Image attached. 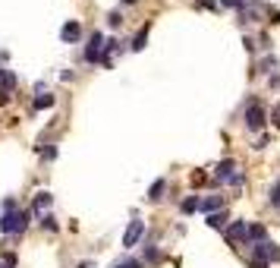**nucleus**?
Segmentation results:
<instances>
[{"label": "nucleus", "instance_id": "nucleus-1", "mask_svg": "<svg viewBox=\"0 0 280 268\" xmlns=\"http://www.w3.org/2000/svg\"><path fill=\"white\" fill-rule=\"evenodd\" d=\"M29 214L32 211L16 208V199H7L4 202V214H0V234H22L26 224H29Z\"/></svg>", "mask_w": 280, "mask_h": 268}, {"label": "nucleus", "instance_id": "nucleus-2", "mask_svg": "<svg viewBox=\"0 0 280 268\" xmlns=\"http://www.w3.org/2000/svg\"><path fill=\"white\" fill-rule=\"evenodd\" d=\"M104 35L101 32H95V35H91V38H88V47H85V60L88 63H101V57H104Z\"/></svg>", "mask_w": 280, "mask_h": 268}, {"label": "nucleus", "instance_id": "nucleus-3", "mask_svg": "<svg viewBox=\"0 0 280 268\" xmlns=\"http://www.w3.org/2000/svg\"><path fill=\"white\" fill-rule=\"evenodd\" d=\"M217 180H227V183H233V186H239L242 183V174L236 170V161H220L217 164Z\"/></svg>", "mask_w": 280, "mask_h": 268}, {"label": "nucleus", "instance_id": "nucleus-4", "mask_svg": "<svg viewBox=\"0 0 280 268\" xmlns=\"http://www.w3.org/2000/svg\"><path fill=\"white\" fill-rule=\"evenodd\" d=\"M252 253H255V259H261V262H274V259H280V249H277L271 240L255 243V246H252Z\"/></svg>", "mask_w": 280, "mask_h": 268}, {"label": "nucleus", "instance_id": "nucleus-5", "mask_svg": "<svg viewBox=\"0 0 280 268\" xmlns=\"http://www.w3.org/2000/svg\"><path fill=\"white\" fill-rule=\"evenodd\" d=\"M246 127H249V130H261V127H265V107H261V104H249V111H246Z\"/></svg>", "mask_w": 280, "mask_h": 268}, {"label": "nucleus", "instance_id": "nucleus-6", "mask_svg": "<svg viewBox=\"0 0 280 268\" xmlns=\"http://www.w3.org/2000/svg\"><path fill=\"white\" fill-rule=\"evenodd\" d=\"M142 234H145V221H139V218H136L133 224L126 227V234H123V246H126V249H129V246H136Z\"/></svg>", "mask_w": 280, "mask_h": 268}, {"label": "nucleus", "instance_id": "nucleus-7", "mask_svg": "<svg viewBox=\"0 0 280 268\" xmlns=\"http://www.w3.org/2000/svg\"><path fill=\"white\" fill-rule=\"evenodd\" d=\"M79 35H82V26H79L76 19L66 22V26L60 29V38H63V41H79Z\"/></svg>", "mask_w": 280, "mask_h": 268}, {"label": "nucleus", "instance_id": "nucleus-8", "mask_svg": "<svg viewBox=\"0 0 280 268\" xmlns=\"http://www.w3.org/2000/svg\"><path fill=\"white\" fill-rule=\"evenodd\" d=\"M227 237H230V240H246V237H249V224H246V221H233V224L227 227Z\"/></svg>", "mask_w": 280, "mask_h": 268}, {"label": "nucleus", "instance_id": "nucleus-9", "mask_svg": "<svg viewBox=\"0 0 280 268\" xmlns=\"http://www.w3.org/2000/svg\"><path fill=\"white\" fill-rule=\"evenodd\" d=\"M217 208H223L220 196H208V199H201V205H198V211H205V214H214Z\"/></svg>", "mask_w": 280, "mask_h": 268}, {"label": "nucleus", "instance_id": "nucleus-10", "mask_svg": "<svg viewBox=\"0 0 280 268\" xmlns=\"http://www.w3.org/2000/svg\"><path fill=\"white\" fill-rule=\"evenodd\" d=\"M50 199H54V196H50L47 189H41L38 196H35V208H32V211H35V214H41V211H44V208L50 205Z\"/></svg>", "mask_w": 280, "mask_h": 268}, {"label": "nucleus", "instance_id": "nucleus-11", "mask_svg": "<svg viewBox=\"0 0 280 268\" xmlns=\"http://www.w3.org/2000/svg\"><path fill=\"white\" fill-rule=\"evenodd\" d=\"M249 240H255V243H265V240H268V230L261 227V224H249Z\"/></svg>", "mask_w": 280, "mask_h": 268}, {"label": "nucleus", "instance_id": "nucleus-12", "mask_svg": "<svg viewBox=\"0 0 280 268\" xmlns=\"http://www.w3.org/2000/svg\"><path fill=\"white\" fill-rule=\"evenodd\" d=\"M198 205H201V199H198V196H186L180 208H183L186 214H192V211H198Z\"/></svg>", "mask_w": 280, "mask_h": 268}, {"label": "nucleus", "instance_id": "nucleus-13", "mask_svg": "<svg viewBox=\"0 0 280 268\" xmlns=\"http://www.w3.org/2000/svg\"><path fill=\"white\" fill-rule=\"evenodd\" d=\"M50 104H54V95L38 92V98H35V111H41V107H50Z\"/></svg>", "mask_w": 280, "mask_h": 268}, {"label": "nucleus", "instance_id": "nucleus-14", "mask_svg": "<svg viewBox=\"0 0 280 268\" xmlns=\"http://www.w3.org/2000/svg\"><path fill=\"white\" fill-rule=\"evenodd\" d=\"M223 224H227V214H223V211L208 214V227H223Z\"/></svg>", "mask_w": 280, "mask_h": 268}, {"label": "nucleus", "instance_id": "nucleus-15", "mask_svg": "<svg viewBox=\"0 0 280 268\" xmlns=\"http://www.w3.org/2000/svg\"><path fill=\"white\" fill-rule=\"evenodd\" d=\"M0 85H4V88H7V92H10V88L16 85V76L10 73V69H0Z\"/></svg>", "mask_w": 280, "mask_h": 268}, {"label": "nucleus", "instance_id": "nucleus-16", "mask_svg": "<svg viewBox=\"0 0 280 268\" xmlns=\"http://www.w3.org/2000/svg\"><path fill=\"white\" fill-rule=\"evenodd\" d=\"M145 41H148V26L136 35V38H133V51H142V47H145Z\"/></svg>", "mask_w": 280, "mask_h": 268}, {"label": "nucleus", "instance_id": "nucleus-17", "mask_svg": "<svg viewBox=\"0 0 280 268\" xmlns=\"http://www.w3.org/2000/svg\"><path fill=\"white\" fill-rule=\"evenodd\" d=\"M164 186H167L164 180H155V183H151V189H148V199H161V192H164Z\"/></svg>", "mask_w": 280, "mask_h": 268}, {"label": "nucleus", "instance_id": "nucleus-18", "mask_svg": "<svg viewBox=\"0 0 280 268\" xmlns=\"http://www.w3.org/2000/svg\"><path fill=\"white\" fill-rule=\"evenodd\" d=\"M271 205H277V208H280V180L271 186Z\"/></svg>", "mask_w": 280, "mask_h": 268}, {"label": "nucleus", "instance_id": "nucleus-19", "mask_svg": "<svg viewBox=\"0 0 280 268\" xmlns=\"http://www.w3.org/2000/svg\"><path fill=\"white\" fill-rule=\"evenodd\" d=\"M0 268H16V256H13V253H7L4 259H0Z\"/></svg>", "mask_w": 280, "mask_h": 268}, {"label": "nucleus", "instance_id": "nucleus-20", "mask_svg": "<svg viewBox=\"0 0 280 268\" xmlns=\"http://www.w3.org/2000/svg\"><path fill=\"white\" fill-rule=\"evenodd\" d=\"M41 224H44L47 230H57V221H54V214H41Z\"/></svg>", "mask_w": 280, "mask_h": 268}, {"label": "nucleus", "instance_id": "nucleus-21", "mask_svg": "<svg viewBox=\"0 0 280 268\" xmlns=\"http://www.w3.org/2000/svg\"><path fill=\"white\" fill-rule=\"evenodd\" d=\"M114 268H142V262H136V259H126V262L114 265Z\"/></svg>", "mask_w": 280, "mask_h": 268}, {"label": "nucleus", "instance_id": "nucleus-22", "mask_svg": "<svg viewBox=\"0 0 280 268\" xmlns=\"http://www.w3.org/2000/svg\"><path fill=\"white\" fill-rule=\"evenodd\" d=\"M7 101H10V92H7L4 85H0V104H7Z\"/></svg>", "mask_w": 280, "mask_h": 268}, {"label": "nucleus", "instance_id": "nucleus-23", "mask_svg": "<svg viewBox=\"0 0 280 268\" xmlns=\"http://www.w3.org/2000/svg\"><path fill=\"white\" fill-rule=\"evenodd\" d=\"M223 7H242V0H220Z\"/></svg>", "mask_w": 280, "mask_h": 268}, {"label": "nucleus", "instance_id": "nucleus-24", "mask_svg": "<svg viewBox=\"0 0 280 268\" xmlns=\"http://www.w3.org/2000/svg\"><path fill=\"white\" fill-rule=\"evenodd\" d=\"M271 120H274V123H280V104H277L274 111H271Z\"/></svg>", "mask_w": 280, "mask_h": 268}, {"label": "nucleus", "instance_id": "nucleus-25", "mask_svg": "<svg viewBox=\"0 0 280 268\" xmlns=\"http://www.w3.org/2000/svg\"><path fill=\"white\" fill-rule=\"evenodd\" d=\"M265 265H268V262H261V259H255V262H252L249 268H265Z\"/></svg>", "mask_w": 280, "mask_h": 268}, {"label": "nucleus", "instance_id": "nucleus-26", "mask_svg": "<svg viewBox=\"0 0 280 268\" xmlns=\"http://www.w3.org/2000/svg\"><path fill=\"white\" fill-rule=\"evenodd\" d=\"M79 268H95V265H91V262H82V265H79Z\"/></svg>", "mask_w": 280, "mask_h": 268}, {"label": "nucleus", "instance_id": "nucleus-27", "mask_svg": "<svg viewBox=\"0 0 280 268\" xmlns=\"http://www.w3.org/2000/svg\"><path fill=\"white\" fill-rule=\"evenodd\" d=\"M123 4H136V0H123Z\"/></svg>", "mask_w": 280, "mask_h": 268}]
</instances>
